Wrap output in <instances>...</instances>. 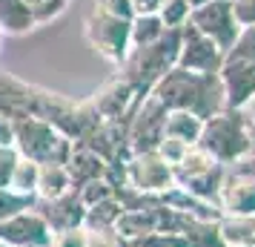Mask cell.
I'll return each instance as SVG.
<instances>
[{"mask_svg": "<svg viewBox=\"0 0 255 247\" xmlns=\"http://www.w3.org/2000/svg\"><path fill=\"white\" fill-rule=\"evenodd\" d=\"M152 98L166 109H184L192 115L204 118L215 115L224 109V92H221L218 75H201V72H186L175 66L152 86Z\"/></svg>", "mask_w": 255, "mask_h": 247, "instance_id": "6da1fadb", "label": "cell"}, {"mask_svg": "<svg viewBox=\"0 0 255 247\" xmlns=\"http://www.w3.org/2000/svg\"><path fill=\"white\" fill-rule=\"evenodd\" d=\"M12 147L17 150L20 158H29L35 164H60L66 167L75 141L63 135L58 127L35 115H17L12 118Z\"/></svg>", "mask_w": 255, "mask_h": 247, "instance_id": "7a4b0ae2", "label": "cell"}, {"mask_svg": "<svg viewBox=\"0 0 255 247\" xmlns=\"http://www.w3.org/2000/svg\"><path fill=\"white\" fill-rule=\"evenodd\" d=\"M178 49H181V29H166L155 43L143 49H132L129 58L121 66V75L132 83V89L146 98L152 86L161 81L169 69L178 63Z\"/></svg>", "mask_w": 255, "mask_h": 247, "instance_id": "3957f363", "label": "cell"}, {"mask_svg": "<svg viewBox=\"0 0 255 247\" xmlns=\"http://www.w3.org/2000/svg\"><path fill=\"white\" fill-rule=\"evenodd\" d=\"M195 147L212 155L221 167H235L250 155V135L241 109H221L204 121V130Z\"/></svg>", "mask_w": 255, "mask_h": 247, "instance_id": "277c9868", "label": "cell"}, {"mask_svg": "<svg viewBox=\"0 0 255 247\" xmlns=\"http://www.w3.org/2000/svg\"><path fill=\"white\" fill-rule=\"evenodd\" d=\"M224 173H227V167H221L201 147H189L186 155L181 158V164L172 167L175 184L181 190H186V193H192L195 199L209 201V204H215V196H218Z\"/></svg>", "mask_w": 255, "mask_h": 247, "instance_id": "5b68a950", "label": "cell"}, {"mask_svg": "<svg viewBox=\"0 0 255 247\" xmlns=\"http://www.w3.org/2000/svg\"><path fill=\"white\" fill-rule=\"evenodd\" d=\"M129 23L124 17L106 14L101 9H92L86 23H83V35L89 40V46L112 66H124V60L129 58Z\"/></svg>", "mask_w": 255, "mask_h": 247, "instance_id": "8992f818", "label": "cell"}, {"mask_svg": "<svg viewBox=\"0 0 255 247\" xmlns=\"http://www.w3.org/2000/svg\"><path fill=\"white\" fill-rule=\"evenodd\" d=\"M189 26H195L201 35H207L215 46L227 55L235 37L241 32V26L232 14V0H207L195 9H189Z\"/></svg>", "mask_w": 255, "mask_h": 247, "instance_id": "52a82bcc", "label": "cell"}, {"mask_svg": "<svg viewBox=\"0 0 255 247\" xmlns=\"http://www.w3.org/2000/svg\"><path fill=\"white\" fill-rule=\"evenodd\" d=\"M163 121L166 109L152 95H146L127 121V153H152L163 138Z\"/></svg>", "mask_w": 255, "mask_h": 247, "instance_id": "ba28073f", "label": "cell"}, {"mask_svg": "<svg viewBox=\"0 0 255 247\" xmlns=\"http://www.w3.org/2000/svg\"><path fill=\"white\" fill-rule=\"evenodd\" d=\"M127 187H132L140 196H163L169 187H175V176L172 167L163 161L161 155L155 153H135L129 155L127 161Z\"/></svg>", "mask_w": 255, "mask_h": 247, "instance_id": "9c48e42d", "label": "cell"}, {"mask_svg": "<svg viewBox=\"0 0 255 247\" xmlns=\"http://www.w3.org/2000/svg\"><path fill=\"white\" fill-rule=\"evenodd\" d=\"M224 63L221 52L207 35H201L195 26H181V49H178V63L186 72H201V75H218Z\"/></svg>", "mask_w": 255, "mask_h": 247, "instance_id": "30bf717a", "label": "cell"}, {"mask_svg": "<svg viewBox=\"0 0 255 247\" xmlns=\"http://www.w3.org/2000/svg\"><path fill=\"white\" fill-rule=\"evenodd\" d=\"M224 109H244L255 101V63L224 58L218 69Z\"/></svg>", "mask_w": 255, "mask_h": 247, "instance_id": "8fae6325", "label": "cell"}, {"mask_svg": "<svg viewBox=\"0 0 255 247\" xmlns=\"http://www.w3.org/2000/svg\"><path fill=\"white\" fill-rule=\"evenodd\" d=\"M215 207L221 216H255V178L230 167L221 178Z\"/></svg>", "mask_w": 255, "mask_h": 247, "instance_id": "7c38bea8", "label": "cell"}, {"mask_svg": "<svg viewBox=\"0 0 255 247\" xmlns=\"http://www.w3.org/2000/svg\"><path fill=\"white\" fill-rule=\"evenodd\" d=\"M52 236L55 233L49 230V224L35 207L9 222H0V245L6 247H49Z\"/></svg>", "mask_w": 255, "mask_h": 247, "instance_id": "4fadbf2b", "label": "cell"}, {"mask_svg": "<svg viewBox=\"0 0 255 247\" xmlns=\"http://www.w3.org/2000/svg\"><path fill=\"white\" fill-rule=\"evenodd\" d=\"M158 210H161V201L149 199L140 207H132V210H124L121 219L115 222V236L124 242V245H135L140 239H146L149 233L158 230Z\"/></svg>", "mask_w": 255, "mask_h": 247, "instance_id": "5bb4252c", "label": "cell"}, {"mask_svg": "<svg viewBox=\"0 0 255 247\" xmlns=\"http://www.w3.org/2000/svg\"><path fill=\"white\" fill-rule=\"evenodd\" d=\"M35 210L43 216V222L49 224L52 233L72 230V227H83V219H86V207H83L81 199L75 196V190H72L69 196H63V199L37 201Z\"/></svg>", "mask_w": 255, "mask_h": 247, "instance_id": "9a60e30c", "label": "cell"}, {"mask_svg": "<svg viewBox=\"0 0 255 247\" xmlns=\"http://www.w3.org/2000/svg\"><path fill=\"white\" fill-rule=\"evenodd\" d=\"M158 201H161V207L175 210V213H184L189 219H201V222H218L221 219V213H218L215 204H209V201H204V199H195L192 193L181 190L178 184L169 187L163 196H158Z\"/></svg>", "mask_w": 255, "mask_h": 247, "instance_id": "2e32d148", "label": "cell"}, {"mask_svg": "<svg viewBox=\"0 0 255 247\" xmlns=\"http://www.w3.org/2000/svg\"><path fill=\"white\" fill-rule=\"evenodd\" d=\"M66 173H69V178H72V187L78 190L81 184L92 181V178H104L106 161L95 153V150H89L86 144H75L69 161H66Z\"/></svg>", "mask_w": 255, "mask_h": 247, "instance_id": "e0dca14e", "label": "cell"}, {"mask_svg": "<svg viewBox=\"0 0 255 247\" xmlns=\"http://www.w3.org/2000/svg\"><path fill=\"white\" fill-rule=\"evenodd\" d=\"M72 178L66 167L60 164H40L37 167V184H35V199L37 201H55L72 193Z\"/></svg>", "mask_w": 255, "mask_h": 247, "instance_id": "ac0fdd59", "label": "cell"}, {"mask_svg": "<svg viewBox=\"0 0 255 247\" xmlns=\"http://www.w3.org/2000/svg\"><path fill=\"white\" fill-rule=\"evenodd\" d=\"M218 233L224 247H255V216H221Z\"/></svg>", "mask_w": 255, "mask_h": 247, "instance_id": "d6986e66", "label": "cell"}, {"mask_svg": "<svg viewBox=\"0 0 255 247\" xmlns=\"http://www.w3.org/2000/svg\"><path fill=\"white\" fill-rule=\"evenodd\" d=\"M201 130H204V118L184 112V109L166 112V121H163V135L166 138H175V141H184L189 147H195L198 138H201Z\"/></svg>", "mask_w": 255, "mask_h": 247, "instance_id": "ffe728a7", "label": "cell"}, {"mask_svg": "<svg viewBox=\"0 0 255 247\" xmlns=\"http://www.w3.org/2000/svg\"><path fill=\"white\" fill-rule=\"evenodd\" d=\"M35 29V20L23 0H0V32L9 37L26 35Z\"/></svg>", "mask_w": 255, "mask_h": 247, "instance_id": "44dd1931", "label": "cell"}, {"mask_svg": "<svg viewBox=\"0 0 255 247\" xmlns=\"http://www.w3.org/2000/svg\"><path fill=\"white\" fill-rule=\"evenodd\" d=\"M163 32H166V29H163L158 14H135L132 23H129V49L149 46V43H155Z\"/></svg>", "mask_w": 255, "mask_h": 247, "instance_id": "7402d4cb", "label": "cell"}, {"mask_svg": "<svg viewBox=\"0 0 255 247\" xmlns=\"http://www.w3.org/2000/svg\"><path fill=\"white\" fill-rule=\"evenodd\" d=\"M121 201L115 196H109V199L98 201L92 207H86V219H83V227L86 230H115V222L121 219Z\"/></svg>", "mask_w": 255, "mask_h": 247, "instance_id": "603a6c76", "label": "cell"}, {"mask_svg": "<svg viewBox=\"0 0 255 247\" xmlns=\"http://www.w3.org/2000/svg\"><path fill=\"white\" fill-rule=\"evenodd\" d=\"M35 204H37L35 196H23V193H17L12 187H0V222H9L14 216L32 210Z\"/></svg>", "mask_w": 255, "mask_h": 247, "instance_id": "cb8c5ba5", "label": "cell"}, {"mask_svg": "<svg viewBox=\"0 0 255 247\" xmlns=\"http://www.w3.org/2000/svg\"><path fill=\"white\" fill-rule=\"evenodd\" d=\"M37 167H40V164L29 161V158H17V164H14V173H12V178H9V187L17 190V193H23V196H35Z\"/></svg>", "mask_w": 255, "mask_h": 247, "instance_id": "d4e9b609", "label": "cell"}, {"mask_svg": "<svg viewBox=\"0 0 255 247\" xmlns=\"http://www.w3.org/2000/svg\"><path fill=\"white\" fill-rule=\"evenodd\" d=\"M23 3H26V9H29V14H32V20H35V26L55 20L69 6V0H23Z\"/></svg>", "mask_w": 255, "mask_h": 247, "instance_id": "484cf974", "label": "cell"}, {"mask_svg": "<svg viewBox=\"0 0 255 247\" xmlns=\"http://www.w3.org/2000/svg\"><path fill=\"white\" fill-rule=\"evenodd\" d=\"M75 196L81 199L83 207H92L98 201L115 196V190H112V184H109L106 178H92V181H86V184H81V187L75 190Z\"/></svg>", "mask_w": 255, "mask_h": 247, "instance_id": "4316f807", "label": "cell"}, {"mask_svg": "<svg viewBox=\"0 0 255 247\" xmlns=\"http://www.w3.org/2000/svg\"><path fill=\"white\" fill-rule=\"evenodd\" d=\"M224 58L232 60H250L255 63V26H241V32L235 37V43L230 46V52Z\"/></svg>", "mask_w": 255, "mask_h": 247, "instance_id": "83f0119b", "label": "cell"}, {"mask_svg": "<svg viewBox=\"0 0 255 247\" xmlns=\"http://www.w3.org/2000/svg\"><path fill=\"white\" fill-rule=\"evenodd\" d=\"M158 17H161L163 29H181L189 20V6H186L184 0H163Z\"/></svg>", "mask_w": 255, "mask_h": 247, "instance_id": "f1b7e54d", "label": "cell"}, {"mask_svg": "<svg viewBox=\"0 0 255 247\" xmlns=\"http://www.w3.org/2000/svg\"><path fill=\"white\" fill-rule=\"evenodd\" d=\"M186 150H189V144H184V141H175V138H166L163 135L161 138V144L155 147V153L161 155L163 161L169 167H175V164H181V158L186 155Z\"/></svg>", "mask_w": 255, "mask_h": 247, "instance_id": "f546056e", "label": "cell"}, {"mask_svg": "<svg viewBox=\"0 0 255 247\" xmlns=\"http://www.w3.org/2000/svg\"><path fill=\"white\" fill-rule=\"evenodd\" d=\"M49 247H86V227H72L52 236Z\"/></svg>", "mask_w": 255, "mask_h": 247, "instance_id": "4dcf8cb0", "label": "cell"}, {"mask_svg": "<svg viewBox=\"0 0 255 247\" xmlns=\"http://www.w3.org/2000/svg\"><path fill=\"white\" fill-rule=\"evenodd\" d=\"M106 14H115V17H124V20H132L135 17V9H132V0H98V6Z\"/></svg>", "mask_w": 255, "mask_h": 247, "instance_id": "1f68e13d", "label": "cell"}, {"mask_svg": "<svg viewBox=\"0 0 255 247\" xmlns=\"http://www.w3.org/2000/svg\"><path fill=\"white\" fill-rule=\"evenodd\" d=\"M17 150L14 147H0V187H9V178L14 173V164H17Z\"/></svg>", "mask_w": 255, "mask_h": 247, "instance_id": "d6a6232c", "label": "cell"}, {"mask_svg": "<svg viewBox=\"0 0 255 247\" xmlns=\"http://www.w3.org/2000/svg\"><path fill=\"white\" fill-rule=\"evenodd\" d=\"M86 247H124L115 230H86Z\"/></svg>", "mask_w": 255, "mask_h": 247, "instance_id": "836d02e7", "label": "cell"}, {"mask_svg": "<svg viewBox=\"0 0 255 247\" xmlns=\"http://www.w3.org/2000/svg\"><path fill=\"white\" fill-rule=\"evenodd\" d=\"M232 14L238 26H255V0H232Z\"/></svg>", "mask_w": 255, "mask_h": 247, "instance_id": "e575fe53", "label": "cell"}, {"mask_svg": "<svg viewBox=\"0 0 255 247\" xmlns=\"http://www.w3.org/2000/svg\"><path fill=\"white\" fill-rule=\"evenodd\" d=\"M244 121H247V135H250V155H255V101L244 106Z\"/></svg>", "mask_w": 255, "mask_h": 247, "instance_id": "d590c367", "label": "cell"}, {"mask_svg": "<svg viewBox=\"0 0 255 247\" xmlns=\"http://www.w3.org/2000/svg\"><path fill=\"white\" fill-rule=\"evenodd\" d=\"M12 141H14V135H12V118L0 109V147H12Z\"/></svg>", "mask_w": 255, "mask_h": 247, "instance_id": "8d00e7d4", "label": "cell"}, {"mask_svg": "<svg viewBox=\"0 0 255 247\" xmlns=\"http://www.w3.org/2000/svg\"><path fill=\"white\" fill-rule=\"evenodd\" d=\"M163 6V0H132L135 14H158Z\"/></svg>", "mask_w": 255, "mask_h": 247, "instance_id": "74e56055", "label": "cell"}, {"mask_svg": "<svg viewBox=\"0 0 255 247\" xmlns=\"http://www.w3.org/2000/svg\"><path fill=\"white\" fill-rule=\"evenodd\" d=\"M235 170H241V173H247V176L255 178V155H247L244 161H238V164H235Z\"/></svg>", "mask_w": 255, "mask_h": 247, "instance_id": "f35d334b", "label": "cell"}, {"mask_svg": "<svg viewBox=\"0 0 255 247\" xmlns=\"http://www.w3.org/2000/svg\"><path fill=\"white\" fill-rule=\"evenodd\" d=\"M186 6H189V9H195V6H201V3H207V0H184Z\"/></svg>", "mask_w": 255, "mask_h": 247, "instance_id": "ab89813d", "label": "cell"}, {"mask_svg": "<svg viewBox=\"0 0 255 247\" xmlns=\"http://www.w3.org/2000/svg\"><path fill=\"white\" fill-rule=\"evenodd\" d=\"M0 46H3V32H0Z\"/></svg>", "mask_w": 255, "mask_h": 247, "instance_id": "60d3db41", "label": "cell"}, {"mask_svg": "<svg viewBox=\"0 0 255 247\" xmlns=\"http://www.w3.org/2000/svg\"><path fill=\"white\" fill-rule=\"evenodd\" d=\"M0 247H6V245H0Z\"/></svg>", "mask_w": 255, "mask_h": 247, "instance_id": "b9f144b4", "label": "cell"}]
</instances>
